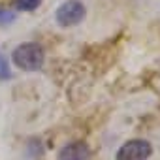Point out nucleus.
I'll use <instances>...</instances> for the list:
<instances>
[{
    "instance_id": "obj_1",
    "label": "nucleus",
    "mask_w": 160,
    "mask_h": 160,
    "mask_svg": "<svg viewBox=\"0 0 160 160\" xmlns=\"http://www.w3.org/2000/svg\"><path fill=\"white\" fill-rule=\"evenodd\" d=\"M12 60L17 68L25 70V72H36L43 66V60H45V53H43V47L36 42H27V43H21L13 49L12 53Z\"/></svg>"
},
{
    "instance_id": "obj_2",
    "label": "nucleus",
    "mask_w": 160,
    "mask_h": 160,
    "mask_svg": "<svg viewBox=\"0 0 160 160\" xmlns=\"http://www.w3.org/2000/svg\"><path fill=\"white\" fill-rule=\"evenodd\" d=\"M85 15L87 10L81 0H64L55 12V19L60 27H75L85 19Z\"/></svg>"
},
{
    "instance_id": "obj_3",
    "label": "nucleus",
    "mask_w": 160,
    "mask_h": 160,
    "mask_svg": "<svg viewBox=\"0 0 160 160\" xmlns=\"http://www.w3.org/2000/svg\"><path fill=\"white\" fill-rule=\"evenodd\" d=\"M152 147L145 139H130L117 151V160H147Z\"/></svg>"
},
{
    "instance_id": "obj_4",
    "label": "nucleus",
    "mask_w": 160,
    "mask_h": 160,
    "mask_svg": "<svg viewBox=\"0 0 160 160\" xmlns=\"http://www.w3.org/2000/svg\"><path fill=\"white\" fill-rule=\"evenodd\" d=\"M91 156V149L87 143L83 141H73L68 143L66 147L60 149L58 152V160H87Z\"/></svg>"
},
{
    "instance_id": "obj_5",
    "label": "nucleus",
    "mask_w": 160,
    "mask_h": 160,
    "mask_svg": "<svg viewBox=\"0 0 160 160\" xmlns=\"http://www.w3.org/2000/svg\"><path fill=\"white\" fill-rule=\"evenodd\" d=\"M42 4V0H13V8L19 12H34Z\"/></svg>"
},
{
    "instance_id": "obj_6",
    "label": "nucleus",
    "mask_w": 160,
    "mask_h": 160,
    "mask_svg": "<svg viewBox=\"0 0 160 160\" xmlns=\"http://www.w3.org/2000/svg\"><path fill=\"white\" fill-rule=\"evenodd\" d=\"M13 19V13L8 12V10H0V23H8Z\"/></svg>"
},
{
    "instance_id": "obj_7",
    "label": "nucleus",
    "mask_w": 160,
    "mask_h": 160,
    "mask_svg": "<svg viewBox=\"0 0 160 160\" xmlns=\"http://www.w3.org/2000/svg\"><path fill=\"white\" fill-rule=\"evenodd\" d=\"M0 64H2V58H0Z\"/></svg>"
}]
</instances>
